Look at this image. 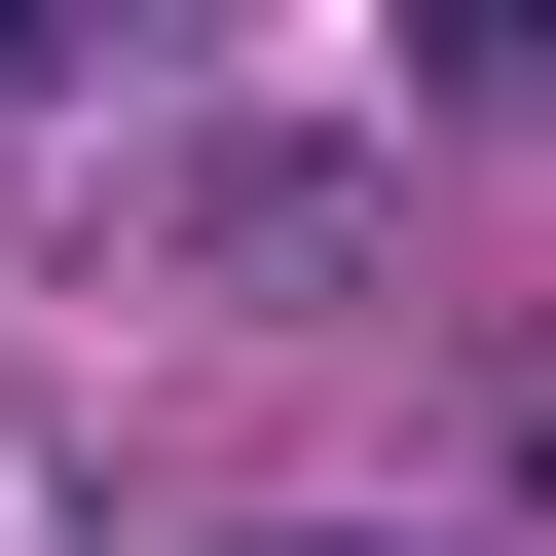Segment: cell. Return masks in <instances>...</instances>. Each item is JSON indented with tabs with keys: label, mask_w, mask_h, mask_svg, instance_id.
Listing matches in <instances>:
<instances>
[{
	"label": "cell",
	"mask_w": 556,
	"mask_h": 556,
	"mask_svg": "<svg viewBox=\"0 0 556 556\" xmlns=\"http://www.w3.org/2000/svg\"><path fill=\"white\" fill-rule=\"evenodd\" d=\"M371 38H408V112H519V75H556V0H371Z\"/></svg>",
	"instance_id": "obj_1"
},
{
	"label": "cell",
	"mask_w": 556,
	"mask_h": 556,
	"mask_svg": "<svg viewBox=\"0 0 556 556\" xmlns=\"http://www.w3.org/2000/svg\"><path fill=\"white\" fill-rule=\"evenodd\" d=\"M75 38H149V0H0V75H75Z\"/></svg>",
	"instance_id": "obj_2"
},
{
	"label": "cell",
	"mask_w": 556,
	"mask_h": 556,
	"mask_svg": "<svg viewBox=\"0 0 556 556\" xmlns=\"http://www.w3.org/2000/svg\"><path fill=\"white\" fill-rule=\"evenodd\" d=\"M223 556H371V519H223Z\"/></svg>",
	"instance_id": "obj_3"
}]
</instances>
